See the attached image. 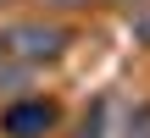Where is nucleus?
<instances>
[{
  "mask_svg": "<svg viewBox=\"0 0 150 138\" xmlns=\"http://www.w3.org/2000/svg\"><path fill=\"white\" fill-rule=\"evenodd\" d=\"M17 55H28V61H39V55H56V44H61V33L56 28H11V39H6Z\"/></svg>",
  "mask_w": 150,
  "mask_h": 138,
  "instance_id": "1",
  "label": "nucleus"
},
{
  "mask_svg": "<svg viewBox=\"0 0 150 138\" xmlns=\"http://www.w3.org/2000/svg\"><path fill=\"white\" fill-rule=\"evenodd\" d=\"M6 127H11L17 138L45 133V127H50V105H11V111H6Z\"/></svg>",
  "mask_w": 150,
  "mask_h": 138,
  "instance_id": "2",
  "label": "nucleus"
},
{
  "mask_svg": "<svg viewBox=\"0 0 150 138\" xmlns=\"http://www.w3.org/2000/svg\"><path fill=\"white\" fill-rule=\"evenodd\" d=\"M56 6H78V0H56Z\"/></svg>",
  "mask_w": 150,
  "mask_h": 138,
  "instance_id": "3",
  "label": "nucleus"
}]
</instances>
